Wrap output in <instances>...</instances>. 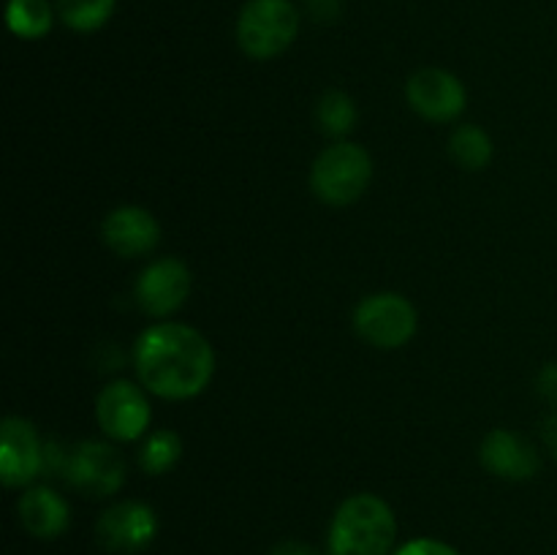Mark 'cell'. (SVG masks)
<instances>
[{"instance_id":"obj_1","label":"cell","mask_w":557,"mask_h":555,"mask_svg":"<svg viewBox=\"0 0 557 555\" xmlns=\"http://www.w3.org/2000/svg\"><path fill=\"white\" fill-rule=\"evenodd\" d=\"M134 368L139 384L161 400H190L210 386L215 351L194 326L163 321L139 335Z\"/></svg>"},{"instance_id":"obj_2","label":"cell","mask_w":557,"mask_h":555,"mask_svg":"<svg viewBox=\"0 0 557 555\" xmlns=\"http://www.w3.org/2000/svg\"><path fill=\"white\" fill-rule=\"evenodd\" d=\"M397 536L392 506L373 493H357L337 506L330 526L335 555H389Z\"/></svg>"},{"instance_id":"obj_3","label":"cell","mask_w":557,"mask_h":555,"mask_svg":"<svg viewBox=\"0 0 557 555\" xmlns=\"http://www.w3.org/2000/svg\"><path fill=\"white\" fill-rule=\"evenodd\" d=\"M373 180V158L357 141H335L310 166V188L330 207H348L362 199Z\"/></svg>"},{"instance_id":"obj_4","label":"cell","mask_w":557,"mask_h":555,"mask_svg":"<svg viewBox=\"0 0 557 555\" xmlns=\"http://www.w3.org/2000/svg\"><path fill=\"white\" fill-rule=\"evenodd\" d=\"M297 33L299 11L292 0H248L237 16V44L250 60L277 58Z\"/></svg>"},{"instance_id":"obj_5","label":"cell","mask_w":557,"mask_h":555,"mask_svg":"<svg viewBox=\"0 0 557 555\" xmlns=\"http://www.w3.org/2000/svg\"><path fill=\"white\" fill-rule=\"evenodd\" d=\"M419 316L411 299L397 292H379L364 297L354 310V332L368 346L395 351L408 346L417 335Z\"/></svg>"},{"instance_id":"obj_6","label":"cell","mask_w":557,"mask_h":555,"mask_svg":"<svg viewBox=\"0 0 557 555\" xmlns=\"http://www.w3.org/2000/svg\"><path fill=\"white\" fill-rule=\"evenodd\" d=\"M60 471L65 482L82 495L107 498L125 482V460L112 444L103 441H79L60 457Z\"/></svg>"},{"instance_id":"obj_7","label":"cell","mask_w":557,"mask_h":555,"mask_svg":"<svg viewBox=\"0 0 557 555\" xmlns=\"http://www.w3.org/2000/svg\"><path fill=\"white\" fill-rule=\"evenodd\" d=\"M190 288H194V275H190L188 264L174 256L158 259L147 264L139 272L134 286L136 305L145 310L152 319H166V316L177 313L188 299Z\"/></svg>"},{"instance_id":"obj_8","label":"cell","mask_w":557,"mask_h":555,"mask_svg":"<svg viewBox=\"0 0 557 555\" xmlns=\"http://www.w3.org/2000/svg\"><path fill=\"white\" fill-rule=\"evenodd\" d=\"M98 428L114 441H136L150 430V400L145 395V386H136L131 381H112L101 390L96 400Z\"/></svg>"},{"instance_id":"obj_9","label":"cell","mask_w":557,"mask_h":555,"mask_svg":"<svg viewBox=\"0 0 557 555\" xmlns=\"http://www.w3.org/2000/svg\"><path fill=\"white\" fill-rule=\"evenodd\" d=\"M406 101L428 123H455L466 112L468 92L451 71L419 69L408 76Z\"/></svg>"},{"instance_id":"obj_10","label":"cell","mask_w":557,"mask_h":555,"mask_svg":"<svg viewBox=\"0 0 557 555\" xmlns=\"http://www.w3.org/2000/svg\"><path fill=\"white\" fill-rule=\"evenodd\" d=\"M47 452L27 419L5 417L0 424V479L5 488H27L41 473Z\"/></svg>"},{"instance_id":"obj_11","label":"cell","mask_w":557,"mask_h":555,"mask_svg":"<svg viewBox=\"0 0 557 555\" xmlns=\"http://www.w3.org/2000/svg\"><path fill=\"white\" fill-rule=\"evenodd\" d=\"M158 517L141 501H120L96 522V539L109 553H139L156 539Z\"/></svg>"},{"instance_id":"obj_12","label":"cell","mask_w":557,"mask_h":555,"mask_svg":"<svg viewBox=\"0 0 557 555\" xmlns=\"http://www.w3.org/2000/svg\"><path fill=\"white\" fill-rule=\"evenodd\" d=\"M101 237L120 259H139L152 254L161 243V223L150 210L139 205L114 207L101 223Z\"/></svg>"},{"instance_id":"obj_13","label":"cell","mask_w":557,"mask_h":555,"mask_svg":"<svg viewBox=\"0 0 557 555\" xmlns=\"http://www.w3.org/2000/svg\"><path fill=\"white\" fill-rule=\"evenodd\" d=\"M479 460L493 477L509 479V482H525L539 473V452L525 439L511 430H490L479 446Z\"/></svg>"},{"instance_id":"obj_14","label":"cell","mask_w":557,"mask_h":555,"mask_svg":"<svg viewBox=\"0 0 557 555\" xmlns=\"http://www.w3.org/2000/svg\"><path fill=\"white\" fill-rule=\"evenodd\" d=\"M16 511L25 531L36 539H58L69 528V504L52 488H30Z\"/></svg>"},{"instance_id":"obj_15","label":"cell","mask_w":557,"mask_h":555,"mask_svg":"<svg viewBox=\"0 0 557 555\" xmlns=\"http://www.w3.org/2000/svg\"><path fill=\"white\" fill-rule=\"evenodd\" d=\"M449 156L466 172H482L493 161V139L479 125H460L449 136Z\"/></svg>"},{"instance_id":"obj_16","label":"cell","mask_w":557,"mask_h":555,"mask_svg":"<svg viewBox=\"0 0 557 555\" xmlns=\"http://www.w3.org/2000/svg\"><path fill=\"white\" fill-rule=\"evenodd\" d=\"M5 22L14 36L25 38V41H36L52 30L54 11L49 0H9L5 9Z\"/></svg>"},{"instance_id":"obj_17","label":"cell","mask_w":557,"mask_h":555,"mask_svg":"<svg viewBox=\"0 0 557 555\" xmlns=\"http://www.w3.org/2000/svg\"><path fill=\"white\" fill-rule=\"evenodd\" d=\"M357 103L348 92L343 90H330L319 98L315 103V123L324 131L326 136H335L337 141L346 139L354 128H357Z\"/></svg>"},{"instance_id":"obj_18","label":"cell","mask_w":557,"mask_h":555,"mask_svg":"<svg viewBox=\"0 0 557 555\" xmlns=\"http://www.w3.org/2000/svg\"><path fill=\"white\" fill-rule=\"evenodd\" d=\"M117 0H54L58 16L74 33H92L112 16Z\"/></svg>"},{"instance_id":"obj_19","label":"cell","mask_w":557,"mask_h":555,"mask_svg":"<svg viewBox=\"0 0 557 555\" xmlns=\"http://www.w3.org/2000/svg\"><path fill=\"white\" fill-rule=\"evenodd\" d=\"M180 455H183V441L174 430H158L141 446L139 462L150 477H161V473L172 471L177 466Z\"/></svg>"},{"instance_id":"obj_20","label":"cell","mask_w":557,"mask_h":555,"mask_svg":"<svg viewBox=\"0 0 557 555\" xmlns=\"http://www.w3.org/2000/svg\"><path fill=\"white\" fill-rule=\"evenodd\" d=\"M395 555H462V553H457L451 544L438 542V539H413V542L403 544Z\"/></svg>"},{"instance_id":"obj_21","label":"cell","mask_w":557,"mask_h":555,"mask_svg":"<svg viewBox=\"0 0 557 555\" xmlns=\"http://www.w3.org/2000/svg\"><path fill=\"white\" fill-rule=\"evenodd\" d=\"M536 386H539V395L544 400L555 403L557 406V362H547L536 375Z\"/></svg>"},{"instance_id":"obj_22","label":"cell","mask_w":557,"mask_h":555,"mask_svg":"<svg viewBox=\"0 0 557 555\" xmlns=\"http://www.w3.org/2000/svg\"><path fill=\"white\" fill-rule=\"evenodd\" d=\"M308 11L315 22H332L341 14V0H308Z\"/></svg>"},{"instance_id":"obj_23","label":"cell","mask_w":557,"mask_h":555,"mask_svg":"<svg viewBox=\"0 0 557 555\" xmlns=\"http://www.w3.org/2000/svg\"><path fill=\"white\" fill-rule=\"evenodd\" d=\"M542 435H544V444H547V449L553 452V457L557 460V414L553 417H547L542 422Z\"/></svg>"},{"instance_id":"obj_24","label":"cell","mask_w":557,"mask_h":555,"mask_svg":"<svg viewBox=\"0 0 557 555\" xmlns=\"http://www.w3.org/2000/svg\"><path fill=\"white\" fill-rule=\"evenodd\" d=\"M270 555H313V553H310V547H305V544L299 542H281Z\"/></svg>"},{"instance_id":"obj_25","label":"cell","mask_w":557,"mask_h":555,"mask_svg":"<svg viewBox=\"0 0 557 555\" xmlns=\"http://www.w3.org/2000/svg\"><path fill=\"white\" fill-rule=\"evenodd\" d=\"M330 555H335V553H330Z\"/></svg>"}]
</instances>
